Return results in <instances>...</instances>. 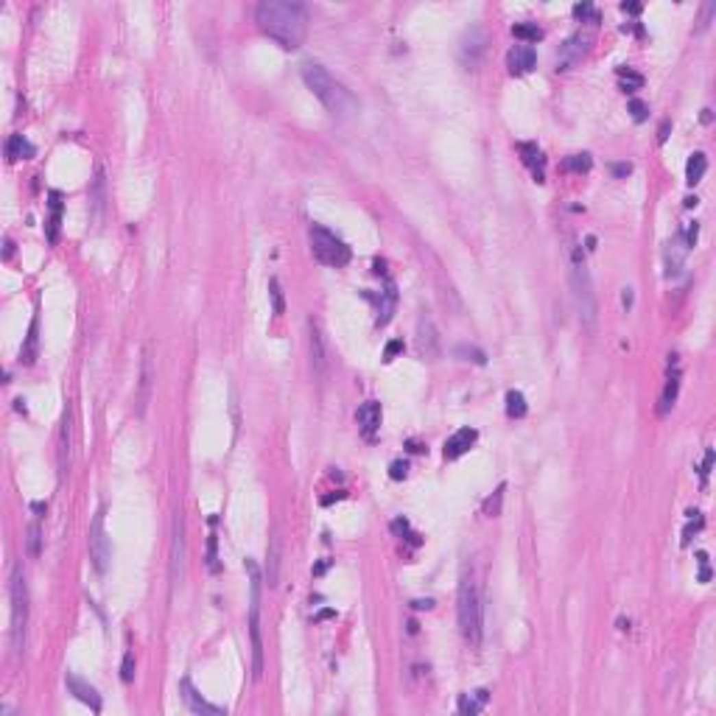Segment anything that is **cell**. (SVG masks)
I'll return each mask as SVG.
<instances>
[{"label": "cell", "instance_id": "cell-29", "mask_svg": "<svg viewBox=\"0 0 716 716\" xmlns=\"http://www.w3.org/2000/svg\"><path fill=\"white\" fill-rule=\"evenodd\" d=\"M59 224H62V193H59V191H51V219H48V224H45L48 243H56V238H59Z\"/></svg>", "mask_w": 716, "mask_h": 716}, {"label": "cell", "instance_id": "cell-14", "mask_svg": "<svg viewBox=\"0 0 716 716\" xmlns=\"http://www.w3.org/2000/svg\"><path fill=\"white\" fill-rule=\"evenodd\" d=\"M56 456H59V476L64 479L70 473V464H73V414H70V409H64V417H62Z\"/></svg>", "mask_w": 716, "mask_h": 716}, {"label": "cell", "instance_id": "cell-7", "mask_svg": "<svg viewBox=\"0 0 716 716\" xmlns=\"http://www.w3.org/2000/svg\"><path fill=\"white\" fill-rule=\"evenodd\" d=\"M308 241H311L313 258H316L319 263H325V266L339 269V266H347L350 258H353L350 246H347L336 232L325 230L322 224H311V227H308Z\"/></svg>", "mask_w": 716, "mask_h": 716}, {"label": "cell", "instance_id": "cell-16", "mask_svg": "<svg viewBox=\"0 0 716 716\" xmlns=\"http://www.w3.org/2000/svg\"><path fill=\"white\" fill-rule=\"evenodd\" d=\"M308 336H311V367H313V375L325 378L328 375V350H325V339H322V333H319L313 319L308 322Z\"/></svg>", "mask_w": 716, "mask_h": 716}, {"label": "cell", "instance_id": "cell-52", "mask_svg": "<svg viewBox=\"0 0 716 716\" xmlns=\"http://www.w3.org/2000/svg\"><path fill=\"white\" fill-rule=\"evenodd\" d=\"M328 568H331V560H322V562H316V565H313V577H322Z\"/></svg>", "mask_w": 716, "mask_h": 716}, {"label": "cell", "instance_id": "cell-10", "mask_svg": "<svg viewBox=\"0 0 716 716\" xmlns=\"http://www.w3.org/2000/svg\"><path fill=\"white\" fill-rule=\"evenodd\" d=\"M417 350L425 361H437L442 355V342H440L437 325L428 313H420V319H417Z\"/></svg>", "mask_w": 716, "mask_h": 716}, {"label": "cell", "instance_id": "cell-17", "mask_svg": "<svg viewBox=\"0 0 716 716\" xmlns=\"http://www.w3.org/2000/svg\"><path fill=\"white\" fill-rule=\"evenodd\" d=\"M381 417H383V411H381V403H378V401H367V403L358 406L355 422H358V428H361V434H364L367 440H375L378 428H381Z\"/></svg>", "mask_w": 716, "mask_h": 716}, {"label": "cell", "instance_id": "cell-9", "mask_svg": "<svg viewBox=\"0 0 716 716\" xmlns=\"http://www.w3.org/2000/svg\"><path fill=\"white\" fill-rule=\"evenodd\" d=\"M185 557H188L185 515L176 512L174 515V537H171V580H174V585H182V580H185Z\"/></svg>", "mask_w": 716, "mask_h": 716}, {"label": "cell", "instance_id": "cell-49", "mask_svg": "<svg viewBox=\"0 0 716 716\" xmlns=\"http://www.w3.org/2000/svg\"><path fill=\"white\" fill-rule=\"evenodd\" d=\"M713 14H716V3H713V0H708V3L702 6V17H700V31H702V28H708V23H711V17H713Z\"/></svg>", "mask_w": 716, "mask_h": 716}, {"label": "cell", "instance_id": "cell-46", "mask_svg": "<svg viewBox=\"0 0 716 716\" xmlns=\"http://www.w3.org/2000/svg\"><path fill=\"white\" fill-rule=\"evenodd\" d=\"M711 468H713V448L705 451V462H702V470H700V479H702V487L708 484V476H711Z\"/></svg>", "mask_w": 716, "mask_h": 716}, {"label": "cell", "instance_id": "cell-40", "mask_svg": "<svg viewBox=\"0 0 716 716\" xmlns=\"http://www.w3.org/2000/svg\"><path fill=\"white\" fill-rule=\"evenodd\" d=\"M40 543H43V532H40V518L31 523V529H28V551L37 557L40 554Z\"/></svg>", "mask_w": 716, "mask_h": 716}, {"label": "cell", "instance_id": "cell-53", "mask_svg": "<svg viewBox=\"0 0 716 716\" xmlns=\"http://www.w3.org/2000/svg\"><path fill=\"white\" fill-rule=\"evenodd\" d=\"M669 129H671V121H663V123H660V129H658V140H660V143H666V137H669Z\"/></svg>", "mask_w": 716, "mask_h": 716}, {"label": "cell", "instance_id": "cell-44", "mask_svg": "<svg viewBox=\"0 0 716 716\" xmlns=\"http://www.w3.org/2000/svg\"><path fill=\"white\" fill-rule=\"evenodd\" d=\"M630 112H632V118L641 123V121H647V115H649V106L643 104V101H638V98H632V101H630Z\"/></svg>", "mask_w": 716, "mask_h": 716}, {"label": "cell", "instance_id": "cell-24", "mask_svg": "<svg viewBox=\"0 0 716 716\" xmlns=\"http://www.w3.org/2000/svg\"><path fill=\"white\" fill-rule=\"evenodd\" d=\"M6 157L14 163V160H31V157H37V149H34V143L28 140V137H23V134H12L9 140H6Z\"/></svg>", "mask_w": 716, "mask_h": 716}, {"label": "cell", "instance_id": "cell-57", "mask_svg": "<svg viewBox=\"0 0 716 716\" xmlns=\"http://www.w3.org/2000/svg\"><path fill=\"white\" fill-rule=\"evenodd\" d=\"M711 118H713L711 110H702V123H711Z\"/></svg>", "mask_w": 716, "mask_h": 716}, {"label": "cell", "instance_id": "cell-8", "mask_svg": "<svg viewBox=\"0 0 716 716\" xmlns=\"http://www.w3.org/2000/svg\"><path fill=\"white\" fill-rule=\"evenodd\" d=\"M87 543H90V560H93L95 571L98 574H106V568H110V562H112V543H110V534H106V526H104V510H98L93 523H90Z\"/></svg>", "mask_w": 716, "mask_h": 716}, {"label": "cell", "instance_id": "cell-58", "mask_svg": "<svg viewBox=\"0 0 716 716\" xmlns=\"http://www.w3.org/2000/svg\"><path fill=\"white\" fill-rule=\"evenodd\" d=\"M697 202H700L697 196H689V199H686V207H697Z\"/></svg>", "mask_w": 716, "mask_h": 716}, {"label": "cell", "instance_id": "cell-38", "mask_svg": "<svg viewBox=\"0 0 716 716\" xmlns=\"http://www.w3.org/2000/svg\"><path fill=\"white\" fill-rule=\"evenodd\" d=\"M689 518H691V521H689V526L683 529V546H689V543H691V537H694V534L702 529V523H705V521H702V515H700L697 510H689Z\"/></svg>", "mask_w": 716, "mask_h": 716}, {"label": "cell", "instance_id": "cell-5", "mask_svg": "<svg viewBox=\"0 0 716 716\" xmlns=\"http://www.w3.org/2000/svg\"><path fill=\"white\" fill-rule=\"evenodd\" d=\"M243 568L249 574V635H252V674H263V638H261V568L255 560H243Z\"/></svg>", "mask_w": 716, "mask_h": 716}, {"label": "cell", "instance_id": "cell-23", "mask_svg": "<svg viewBox=\"0 0 716 716\" xmlns=\"http://www.w3.org/2000/svg\"><path fill=\"white\" fill-rule=\"evenodd\" d=\"M395 308H398V289H395V283H386V291H381V300H378V319H375V325L383 328L386 322L392 319V313H395Z\"/></svg>", "mask_w": 716, "mask_h": 716}, {"label": "cell", "instance_id": "cell-31", "mask_svg": "<svg viewBox=\"0 0 716 716\" xmlns=\"http://www.w3.org/2000/svg\"><path fill=\"white\" fill-rule=\"evenodd\" d=\"M512 34H515V40H521L523 45L543 40V28L537 25V23H515V25H512Z\"/></svg>", "mask_w": 716, "mask_h": 716}, {"label": "cell", "instance_id": "cell-34", "mask_svg": "<svg viewBox=\"0 0 716 716\" xmlns=\"http://www.w3.org/2000/svg\"><path fill=\"white\" fill-rule=\"evenodd\" d=\"M526 411H529V406H526L523 392L510 389V392H507V414H510V417H523Z\"/></svg>", "mask_w": 716, "mask_h": 716}, {"label": "cell", "instance_id": "cell-35", "mask_svg": "<svg viewBox=\"0 0 716 716\" xmlns=\"http://www.w3.org/2000/svg\"><path fill=\"white\" fill-rule=\"evenodd\" d=\"M504 492H507V484H501L484 504H481V510H484V515H490V518H498L501 515V504H504Z\"/></svg>", "mask_w": 716, "mask_h": 716}, {"label": "cell", "instance_id": "cell-4", "mask_svg": "<svg viewBox=\"0 0 716 716\" xmlns=\"http://www.w3.org/2000/svg\"><path fill=\"white\" fill-rule=\"evenodd\" d=\"M456 613H459V630L464 635V641L470 643L473 649L481 647L484 638V607H481V596L479 588L470 577H464L459 585V599H456Z\"/></svg>", "mask_w": 716, "mask_h": 716}, {"label": "cell", "instance_id": "cell-27", "mask_svg": "<svg viewBox=\"0 0 716 716\" xmlns=\"http://www.w3.org/2000/svg\"><path fill=\"white\" fill-rule=\"evenodd\" d=\"M277 580H280V537H277V532H272V537H269V562H266V582H269V588H277Z\"/></svg>", "mask_w": 716, "mask_h": 716}, {"label": "cell", "instance_id": "cell-21", "mask_svg": "<svg viewBox=\"0 0 716 716\" xmlns=\"http://www.w3.org/2000/svg\"><path fill=\"white\" fill-rule=\"evenodd\" d=\"M152 383H154V361L149 350L143 353V367H140V395H137V414H146V406L152 401Z\"/></svg>", "mask_w": 716, "mask_h": 716}, {"label": "cell", "instance_id": "cell-19", "mask_svg": "<svg viewBox=\"0 0 716 716\" xmlns=\"http://www.w3.org/2000/svg\"><path fill=\"white\" fill-rule=\"evenodd\" d=\"M537 64V53L532 45H512L510 53H507V67L512 76H521V73H529V70Z\"/></svg>", "mask_w": 716, "mask_h": 716}, {"label": "cell", "instance_id": "cell-6", "mask_svg": "<svg viewBox=\"0 0 716 716\" xmlns=\"http://www.w3.org/2000/svg\"><path fill=\"white\" fill-rule=\"evenodd\" d=\"M25 632H28V585L23 565H12V647L20 658L25 652Z\"/></svg>", "mask_w": 716, "mask_h": 716}, {"label": "cell", "instance_id": "cell-32", "mask_svg": "<svg viewBox=\"0 0 716 716\" xmlns=\"http://www.w3.org/2000/svg\"><path fill=\"white\" fill-rule=\"evenodd\" d=\"M593 168V157L588 154V152H582V154H568L565 160H562V171H568V174H588Z\"/></svg>", "mask_w": 716, "mask_h": 716}, {"label": "cell", "instance_id": "cell-47", "mask_svg": "<svg viewBox=\"0 0 716 716\" xmlns=\"http://www.w3.org/2000/svg\"><path fill=\"white\" fill-rule=\"evenodd\" d=\"M392 532H395L398 537H409V534H411V526H409L406 518H395V521H392Z\"/></svg>", "mask_w": 716, "mask_h": 716}, {"label": "cell", "instance_id": "cell-39", "mask_svg": "<svg viewBox=\"0 0 716 716\" xmlns=\"http://www.w3.org/2000/svg\"><path fill=\"white\" fill-rule=\"evenodd\" d=\"M574 17L582 20V23H593V25L601 20L599 12L593 9V3H577V6H574Z\"/></svg>", "mask_w": 716, "mask_h": 716}, {"label": "cell", "instance_id": "cell-2", "mask_svg": "<svg viewBox=\"0 0 716 716\" xmlns=\"http://www.w3.org/2000/svg\"><path fill=\"white\" fill-rule=\"evenodd\" d=\"M300 73H302V82L308 84V90L325 104V110L333 118H353L358 112V98L339 79H333L319 62H302Z\"/></svg>", "mask_w": 716, "mask_h": 716}, {"label": "cell", "instance_id": "cell-36", "mask_svg": "<svg viewBox=\"0 0 716 716\" xmlns=\"http://www.w3.org/2000/svg\"><path fill=\"white\" fill-rule=\"evenodd\" d=\"M462 361H473V364H487V355H484V350H479V347H468V344H459L456 350H453Z\"/></svg>", "mask_w": 716, "mask_h": 716}, {"label": "cell", "instance_id": "cell-1", "mask_svg": "<svg viewBox=\"0 0 716 716\" xmlns=\"http://www.w3.org/2000/svg\"><path fill=\"white\" fill-rule=\"evenodd\" d=\"M255 20L266 37L285 51L300 48L308 34V9L291 0H263L255 9Z\"/></svg>", "mask_w": 716, "mask_h": 716}, {"label": "cell", "instance_id": "cell-18", "mask_svg": "<svg viewBox=\"0 0 716 716\" xmlns=\"http://www.w3.org/2000/svg\"><path fill=\"white\" fill-rule=\"evenodd\" d=\"M677 392H680V361L677 355L671 353L669 355V375H666V386L660 392V406H658V414H669L674 401H677Z\"/></svg>", "mask_w": 716, "mask_h": 716}, {"label": "cell", "instance_id": "cell-25", "mask_svg": "<svg viewBox=\"0 0 716 716\" xmlns=\"http://www.w3.org/2000/svg\"><path fill=\"white\" fill-rule=\"evenodd\" d=\"M683 258H686V243L677 235L674 243H669V249H666V277L669 280L683 272Z\"/></svg>", "mask_w": 716, "mask_h": 716}, {"label": "cell", "instance_id": "cell-45", "mask_svg": "<svg viewBox=\"0 0 716 716\" xmlns=\"http://www.w3.org/2000/svg\"><path fill=\"white\" fill-rule=\"evenodd\" d=\"M403 350H406L403 339H395V342H389V344H386V350H383V361H395V355H401Z\"/></svg>", "mask_w": 716, "mask_h": 716}, {"label": "cell", "instance_id": "cell-15", "mask_svg": "<svg viewBox=\"0 0 716 716\" xmlns=\"http://www.w3.org/2000/svg\"><path fill=\"white\" fill-rule=\"evenodd\" d=\"M64 686H67V691L73 694L79 702H84V705H90V711H101V694L87 683V680H82L79 674H73V671H67L64 674Z\"/></svg>", "mask_w": 716, "mask_h": 716}, {"label": "cell", "instance_id": "cell-20", "mask_svg": "<svg viewBox=\"0 0 716 716\" xmlns=\"http://www.w3.org/2000/svg\"><path fill=\"white\" fill-rule=\"evenodd\" d=\"M476 440H479V431H476V428H459L456 434H451V437L445 440V448H442L445 459H459L462 453H468L470 445H473Z\"/></svg>", "mask_w": 716, "mask_h": 716}, {"label": "cell", "instance_id": "cell-48", "mask_svg": "<svg viewBox=\"0 0 716 716\" xmlns=\"http://www.w3.org/2000/svg\"><path fill=\"white\" fill-rule=\"evenodd\" d=\"M697 560H700V582H708V580H711V565H708V554H705V551H697Z\"/></svg>", "mask_w": 716, "mask_h": 716}, {"label": "cell", "instance_id": "cell-50", "mask_svg": "<svg viewBox=\"0 0 716 716\" xmlns=\"http://www.w3.org/2000/svg\"><path fill=\"white\" fill-rule=\"evenodd\" d=\"M411 607H414V610H431V607H434V599H414Z\"/></svg>", "mask_w": 716, "mask_h": 716}, {"label": "cell", "instance_id": "cell-30", "mask_svg": "<svg viewBox=\"0 0 716 716\" xmlns=\"http://www.w3.org/2000/svg\"><path fill=\"white\" fill-rule=\"evenodd\" d=\"M705 171H708V160H705V154H702V152H694V154L689 157V163H686V182L694 188L697 182H702Z\"/></svg>", "mask_w": 716, "mask_h": 716}, {"label": "cell", "instance_id": "cell-28", "mask_svg": "<svg viewBox=\"0 0 716 716\" xmlns=\"http://www.w3.org/2000/svg\"><path fill=\"white\" fill-rule=\"evenodd\" d=\"M487 700H490V691H487V689H479V691H473V694H462V697H459V713L476 716V713L487 705Z\"/></svg>", "mask_w": 716, "mask_h": 716}, {"label": "cell", "instance_id": "cell-22", "mask_svg": "<svg viewBox=\"0 0 716 716\" xmlns=\"http://www.w3.org/2000/svg\"><path fill=\"white\" fill-rule=\"evenodd\" d=\"M518 152L523 154V163L529 165V171L534 174L537 182H543V179H546V157H543V152L537 149L534 143H518Z\"/></svg>", "mask_w": 716, "mask_h": 716}, {"label": "cell", "instance_id": "cell-12", "mask_svg": "<svg viewBox=\"0 0 716 716\" xmlns=\"http://www.w3.org/2000/svg\"><path fill=\"white\" fill-rule=\"evenodd\" d=\"M588 51H590V40L585 37V34L582 31L571 34L557 51V70H571L574 64H580L588 56Z\"/></svg>", "mask_w": 716, "mask_h": 716}, {"label": "cell", "instance_id": "cell-55", "mask_svg": "<svg viewBox=\"0 0 716 716\" xmlns=\"http://www.w3.org/2000/svg\"><path fill=\"white\" fill-rule=\"evenodd\" d=\"M621 12H627V14H638V12H641V3H621Z\"/></svg>", "mask_w": 716, "mask_h": 716}, {"label": "cell", "instance_id": "cell-37", "mask_svg": "<svg viewBox=\"0 0 716 716\" xmlns=\"http://www.w3.org/2000/svg\"><path fill=\"white\" fill-rule=\"evenodd\" d=\"M269 297H272V311H274V316H283V313H285V300H283L280 280H277V277L269 280Z\"/></svg>", "mask_w": 716, "mask_h": 716}, {"label": "cell", "instance_id": "cell-26", "mask_svg": "<svg viewBox=\"0 0 716 716\" xmlns=\"http://www.w3.org/2000/svg\"><path fill=\"white\" fill-rule=\"evenodd\" d=\"M37 344H40V319L34 316V319H31V328H28V336H25V344H23V350H20V361H23L25 367L37 361Z\"/></svg>", "mask_w": 716, "mask_h": 716}, {"label": "cell", "instance_id": "cell-43", "mask_svg": "<svg viewBox=\"0 0 716 716\" xmlns=\"http://www.w3.org/2000/svg\"><path fill=\"white\" fill-rule=\"evenodd\" d=\"M121 680H123V683H132V680H134V655H132V652L123 655V663H121Z\"/></svg>", "mask_w": 716, "mask_h": 716}, {"label": "cell", "instance_id": "cell-3", "mask_svg": "<svg viewBox=\"0 0 716 716\" xmlns=\"http://www.w3.org/2000/svg\"><path fill=\"white\" fill-rule=\"evenodd\" d=\"M568 283H571V297H574V308H577L582 328L593 333L596 322H599V300H596L593 277H590V269L585 263L580 243L568 246Z\"/></svg>", "mask_w": 716, "mask_h": 716}, {"label": "cell", "instance_id": "cell-42", "mask_svg": "<svg viewBox=\"0 0 716 716\" xmlns=\"http://www.w3.org/2000/svg\"><path fill=\"white\" fill-rule=\"evenodd\" d=\"M389 476L395 479V481H403V479L409 476V462H406V459L392 462V464H389Z\"/></svg>", "mask_w": 716, "mask_h": 716}, {"label": "cell", "instance_id": "cell-56", "mask_svg": "<svg viewBox=\"0 0 716 716\" xmlns=\"http://www.w3.org/2000/svg\"><path fill=\"white\" fill-rule=\"evenodd\" d=\"M333 616H336V610H322V613L313 616V621H325V619H333Z\"/></svg>", "mask_w": 716, "mask_h": 716}, {"label": "cell", "instance_id": "cell-11", "mask_svg": "<svg viewBox=\"0 0 716 716\" xmlns=\"http://www.w3.org/2000/svg\"><path fill=\"white\" fill-rule=\"evenodd\" d=\"M487 45H490V40H487V34H484V28H470L468 34H464V40H462V48H459L462 64L468 67V70H479L481 59L487 56Z\"/></svg>", "mask_w": 716, "mask_h": 716}, {"label": "cell", "instance_id": "cell-41", "mask_svg": "<svg viewBox=\"0 0 716 716\" xmlns=\"http://www.w3.org/2000/svg\"><path fill=\"white\" fill-rule=\"evenodd\" d=\"M207 568L213 571V574H219V571H222L219 554H216V534H210V540H207Z\"/></svg>", "mask_w": 716, "mask_h": 716}, {"label": "cell", "instance_id": "cell-13", "mask_svg": "<svg viewBox=\"0 0 716 716\" xmlns=\"http://www.w3.org/2000/svg\"><path fill=\"white\" fill-rule=\"evenodd\" d=\"M179 691H182V702L188 705L191 713H196V716H227V708L207 702V700L193 689V683H191L188 677L179 680Z\"/></svg>", "mask_w": 716, "mask_h": 716}, {"label": "cell", "instance_id": "cell-51", "mask_svg": "<svg viewBox=\"0 0 716 716\" xmlns=\"http://www.w3.org/2000/svg\"><path fill=\"white\" fill-rule=\"evenodd\" d=\"M630 171H632L630 163H616V165H613V174H616V176H627Z\"/></svg>", "mask_w": 716, "mask_h": 716}, {"label": "cell", "instance_id": "cell-54", "mask_svg": "<svg viewBox=\"0 0 716 716\" xmlns=\"http://www.w3.org/2000/svg\"><path fill=\"white\" fill-rule=\"evenodd\" d=\"M621 305L630 311L632 308V289H621Z\"/></svg>", "mask_w": 716, "mask_h": 716}, {"label": "cell", "instance_id": "cell-33", "mask_svg": "<svg viewBox=\"0 0 716 716\" xmlns=\"http://www.w3.org/2000/svg\"><path fill=\"white\" fill-rule=\"evenodd\" d=\"M616 76H619V84H621L624 93H635V90L643 87V76L635 73L632 67H616Z\"/></svg>", "mask_w": 716, "mask_h": 716}]
</instances>
